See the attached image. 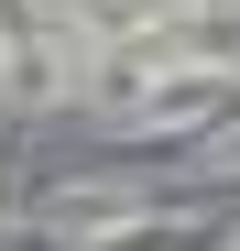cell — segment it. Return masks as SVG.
<instances>
[{"instance_id": "cell-1", "label": "cell", "mask_w": 240, "mask_h": 251, "mask_svg": "<svg viewBox=\"0 0 240 251\" xmlns=\"http://www.w3.org/2000/svg\"><path fill=\"white\" fill-rule=\"evenodd\" d=\"M142 219H153V197H131V186H66V197H44V229H55V240H76V251L131 240Z\"/></svg>"}, {"instance_id": "cell-2", "label": "cell", "mask_w": 240, "mask_h": 251, "mask_svg": "<svg viewBox=\"0 0 240 251\" xmlns=\"http://www.w3.org/2000/svg\"><path fill=\"white\" fill-rule=\"evenodd\" d=\"M196 175H240V120H229V131H218L208 153H196Z\"/></svg>"}, {"instance_id": "cell-3", "label": "cell", "mask_w": 240, "mask_h": 251, "mask_svg": "<svg viewBox=\"0 0 240 251\" xmlns=\"http://www.w3.org/2000/svg\"><path fill=\"white\" fill-rule=\"evenodd\" d=\"M229 251H240V229H229Z\"/></svg>"}]
</instances>
